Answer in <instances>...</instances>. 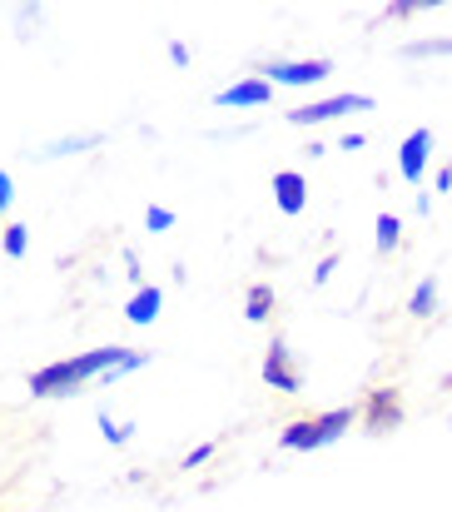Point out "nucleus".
Listing matches in <instances>:
<instances>
[{
	"instance_id": "5",
	"label": "nucleus",
	"mask_w": 452,
	"mask_h": 512,
	"mask_svg": "<svg viewBox=\"0 0 452 512\" xmlns=\"http://www.w3.org/2000/svg\"><path fill=\"white\" fill-rule=\"evenodd\" d=\"M428 160H433V130H413V135L398 145V174H403L408 184H418L423 170H428Z\"/></svg>"
},
{
	"instance_id": "9",
	"label": "nucleus",
	"mask_w": 452,
	"mask_h": 512,
	"mask_svg": "<svg viewBox=\"0 0 452 512\" xmlns=\"http://www.w3.org/2000/svg\"><path fill=\"white\" fill-rule=\"evenodd\" d=\"M159 309H164V294H159L154 284H140V289L130 294V304H125V319L145 329V324H154V319H159Z\"/></svg>"
},
{
	"instance_id": "3",
	"label": "nucleus",
	"mask_w": 452,
	"mask_h": 512,
	"mask_svg": "<svg viewBox=\"0 0 452 512\" xmlns=\"http://www.w3.org/2000/svg\"><path fill=\"white\" fill-rule=\"evenodd\" d=\"M333 75V60H274L269 70H264V80L269 85H318V80H328Z\"/></svg>"
},
{
	"instance_id": "21",
	"label": "nucleus",
	"mask_w": 452,
	"mask_h": 512,
	"mask_svg": "<svg viewBox=\"0 0 452 512\" xmlns=\"http://www.w3.org/2000/svg\"><path fill=\"white\" fill-rule=\"evenodd\" d=\"M0 239H5V229H0Z\"/></svg>"
},
{
	"instance_id": "6",
	"label": "nucleus",
	"mask_w": 452,
	"mask_h": 512,
	"mask_svg": "<svg viewBox=\"0 0 452 512\" xmlns=\"http://www.w3.org/2000/svg\"><path fill=\"white\" fill-rule=\"evenodd\" d=\"M264 383H274L279 393H299V373L289 368V348H284V339H274L269 358H264Z\"/></svg>"
},
{
	"instance_id": "11",
	"label": "nucleus",
	"mask_w": 452,
	"mask_h": 512,
	"mask_svg": "<svg viewBox=\"0 0 452 512\" xmlns=\"http://www.w3.org/2000/svg\"><path fill=\"white\" fill-rule=\"evenodd\" d=\"M433 309H438V279H423L413 289V299H408V314L413 319H433Z\"/></svg>"
},
{
	"instance_id": "7",
	"label": "nucleus",
	"mask_w": 452,
	"mask_h": 512,
	"mask_svg": "<svg viewBox=\"0 0 452 512\" xmlns=\"http://www.w3.org/2000/svg\"><path fill=\"white\" fill-rule=\"evenodd\" d=\"M274 199H279L284 214H303V204H308V179H303L299 170H279L274 174Z\"/></svg>"
},
{
	"instance_id": "13",
	"label": "nucleus",
	"mask_w": 452,
	"mask_h": 512,
	"mask_svg": "<svg viewBox=\"0 0 452 512\" xmlns=\"http://www.w3.org/2000/svg\"><path fill=\"white\" fill-rule=\"evenodd\" d=\"M269 304H274V289L259 284V289L249 294V324H264V319H269Z\"/></svg>"
},
{
	"instance_id": "19",
	"label": "nucleus",
	"mask_w": 452,
	"mask_h": 512,
	"mask_svg": "<svg viewBox=\"0 0 452 512\" xmlns=\"http://www.w3.org/2000/svg\"><path fill=\"white\" fill-rule=\"evenodd\" d=\"M333 269H338V254H328V259H318V269H313V279L323 284V279H333Z\"/></svg>"
},
{
	"instance_id": "18",
	"label": "nucleus",
	"mask_w": 452,
	"mask_h": 512,
	"mask_svg": "<svg viewBox=\"0 0 452 512\" xmlns=\"http://www.w3.org/2000/svg\"><path fill=\"white\" fill-rule=\"evenodd\" d=\"M10 199H15V179H10V174L0 170V214L10 209Z\"/></svg>"
},
{
	"instance_id": "16",
	"label": "nucleus",
	"mask_w": 452,
	"mask_h": 512,
	"mask_svg": "<svg viewBox=\"0 0 452 512\" xmlns=\"http://www.w3.org/2000/svg\"><path fill=\"white\" fill-rule=\"evenodd\" d=\"M100 433H105L110 443H130V433H135V428H130V423H115L110 413H100Z\"/></svg>"
},
{
	"instance_id": "1",
	"label": "nucleus",
	"mask_w": 452,
	"mask_h": 512,
	"mask_svg": "<svg viewBox=\"0 0 452 512\" xmlns=\"http://www.w3.org/2000/svg\"><path fill=\"white\" fill-rule=\"evenodd\" d=\"M125 353H130V348H95V353H80V358H60V363H50V368L30 373V393H35V398H60V393H75L85 378L110 373V368H115Z\"/></svg>"
},
{
	"instance_id": "2",
	"label": "nucleus",
	"mask_w": 452,
	"mask_h": 512,
	"mask_svg": "<svg viewBox=\"0 0 452 512\" xmlns=\"http://www.w3.org/2000/svg\"><path fill=\"white\" fill-rule=\"evenodd\" d=\"M353 110H373V95H328V100H313V105L289 110V120L294 125H328V120L353 115Z\"/></svg>"
},
{
	"instance_id": "20",
	"label": "nucleus",
	"mask_w": 452,
	"mask_h": 512,
	"mask_svg": "<svg viewBox=\"0 0 452 512\" xmlns=\"http://www.w3.org/2000/svg\"><path fill=\"white\" fill-rule=\"evenodd\" d=\"M209 453H214V443H204V448H194V453H189V458H184V468H189V473H194V468H199V463H209Z\"/></svg>"
},
{
	"instance_id": "17",
	"label": "nucleus",
	"mask_w": 452,
	"mask_h": 512,
	"mask_svg": "<svg viewBox=\"0 0 452 512\" xmlns=\"http://www.w3.org/2000/svg\"><path fill=\"white\" fill-rule=\"evenodd\" d=\"M145 224H150V229H169V224H174V214H169V209H159V204H150Z\"/></svg>"
},
{
	"instance_id": "4",
	"label": "nucleus",
	"mask_w": 452,
	"mask_h": 512,
	"mask_svg": "<svg viewBox=\"0 0 452 512\" xmlns=\"http://www.w3.org/2000/svg\"><path fill=\"white\" fill-rule=\"evenodd\" d=\"M274 100V85L259 75V80H239V85H229V90H219L214 95V105L219 110H259V105H269Z\"/></svg>"
},
{
	"instance_id": "12",
	"label": "nucleus",
	"mask_w": 452,
	"mask_h": 512,
	"mask_svg": "<svg viewBox=\"0 0 452 512\" xmlns=\"http://www.w3.org/2000/svg\"><path fill=\"white\" fill-rule=\"evenodd\" d=\"M398 234H403L398 214H378V254H393L398 249Z\"/></svg>"
},
{
	"instance_id": "10",
	"label": "nucleus",
	"mask_w": 452,
	"mask_h": 512,
	"mask_svg": "<svg viewBox=\"0 0 452 512\" xmlns=\"http://www.w3.org/2000/svg\"><path fill=\"white\" fill-rule=\"evenodd\" d=\"M353 428V408H333V413H323V418H313V438H318V448H328V443H338L343 433Z\"/></svg>"
},
{
	"instance_id": "14",
	"label": "nucleus",
	"mask_w": 452,
	"mask_h": 512,
	"mask_svg": "<svg viewBox=\"0 0 452 512\" xmlns=\"http://www.w3.org/2000/svg\"><path fill=\"white\" fill-rule=\"evenodd\" d=\"M413 60H433V55H452V40H413L408 45Z\"/></svg>"
},
{
	"instance_id": "15",
	"label": "nucleus",
	"mask_w": 452,
	"mask_h": 512,
	"mask_svg": "<svg viewBox=\"0 0 452 512\" xmlns=\"http://www.w3.org/2000/svg\"><path fill=\"white\" fill-rule=\"evenodd\" d=\"M25 249H30V229H25V224H10V229H5V254L20 259Z\"/></svg>"
},
{
	"instance_id": "8",
	"label": "nucleus",
	"mask_w": 452,
	"mask_h": 512,
	"mask_svg": "<svg viewBox=\"0 0 452 512\" xmlns=\"http://www.w3.org/2000/svg\"><path fill=\"white\" fill-rule=\"evenodd\" d=\"M398 418H403V408H398L393 388H378L368 398V433H388V428H398Z\"/></svg>"
}]
</instances>
